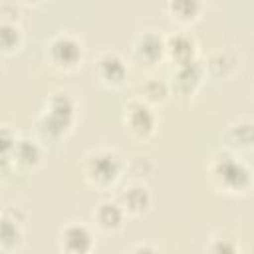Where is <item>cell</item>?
<instances>
[{
    "label": "cell",
    "instance_id": "obj_1",
    "mask_svg": "<svg viewBox=\"0 0 254 254\" xmlns=\"http://www.w3.org/2000/svg\"><path fill=\"white\" fill-rule=\"evenodd\" d=\"M71 115H73V103L67 95L64 93H54L50 97L48 109L42 117V131L50 137H60L67 125L71 123Z\"/></svg>",
    "mask_w": 254,
    "mask_h": 254
},
{
    "label": "cell",
    "instance_id": "obj_2",
    "mask_svg": "<svg viewBox=\"0 0 254 254\" xmlns=\"http://www.w3.org/2000/svg\"><path fill=\"white\" fill-rule=\"evenodd\" d=\"M214 177L218 179L220 185H224L226 189H232V190L244 189L248 185V181H250L248 169L240 161H236L232 157H224V159H218L216 161V165H214Z\"/></svg>",
    "mask_w": 254,
    "mask_h": 254
},
{
    "label": "cell",
    "instance_id": "obj_3",
    "mask_svg": "<svg viewBox=\"0 0 254 254\" xmlns=\"http://www.w3.org/2000/svg\"><path fill=\"white\" fill-rule=\"evenodd\" d=\"M50 54H52V60L58 64V65H65V67H71L79 62L81 58V44L69 36V34H60L58 38L52 40L50 44Z\"/></svg>",
    "mask_w": 254,
    "mask_h": 254
},
{
    "label": "cell",
    "instance_id": "obj_4",
    "mask_svg": "<svg viewBox=\"0 0 254 254\" xmlns=\"http://www.w3.org/2000/svg\"><path fill=\"white\" fill-rule=\"evenodd\" d=\"M85 169H87L89 179L105 185V183L115 181V177L119 173V159L113 153H97L87 159Z\"/></svg>",
    "mask_w": 254,
    "mask_h": 254
},
{
    "label": "cell",
    "instance_id": "obj_5",
    "mask_svg": "<svg viewBox=\"0 0 254 254\" xmlns=\"http://www.w3.org/2000/svg\"><path fill=\"white\" fill-rule=\"evenodd\" d=\"M127 121H129L131 131L139 137H147V135L153 133L155 117L143 101H131L127 105Z\"/></svg>",
    "mask_w": 254,
    "mask_h": 254
},
{
    "label": "cell",
    "instance_id": "obj_6",
    "mask_svg": "<svg viewBox=\"0 0 254 254\" xmlns=\"http://www.w3.org/2000/svg\"><path fill=\"white\" fill-rule=\"evenodd\" d=\"M62 242H64V248L69 254H87L91 250V246H93L91 232L83 224L65 226L64 232H62Z\"/></svg>",
    "mask_w": 254,
    "mask_h": 254
},
{
    "label": "cell",
    "instance_id": "obj_7",
    "mask_svg": "<svg viewBox=\"0 0 254 254\" xmlns=\"http://www.w3.org/2000/svg\"><path fill=\"white\" fill-rule=\"evenodd\" d=\"M135 50H137L139 58H143L147 62H155L167 50V42L157 32H143L135 42Z\"/></svg>",
    "mask_w": 254,
    "mask_h": 254
},
{
    "label": "cell",
    "instance_id": "obj_8",
    "mask_svg": "<svg viewBox=\"0 0 254 254\" xmlns=\"http://www.w3.org/2000/svg\"><path fill=\"white\" fill-rule=\"evenodd\" d=\"M200 75H202V67L196 60H190L187 64H181L179 69H177V75H175V85H177V91L181 93H190L198 81H200Z\"/></svg>",
    "mask_w": 254,
    "mask_h": 254
},
{
    "label": "cell",
    "instance_id": "obj_9",
    "mask_svg": "<svg viewBox=\"0 0 254 254\" xmlns=\"http://www.w3.org/2000/svg\"><path fill=\"white\" fill-rule=\"evenodd\" d=\"M97 69H99V75L109 83H121L125 77V64L113 52H105L97 60Z\"/></svg>",
    "mask_w": 254,
    "mask_h": 254
},
{
    "label": "cell",
    "instance_id": "obj_10",
    "mask_svg": "<svg viewBox=\"0 0 254 254\" xmlns=\"http://www.w3.org/2000/svg\"><path fill=\"white\" fill-rule=\"evenodd\" d=\"M167 50L173 56V60H177V64H187L190 60H194V42L190 36L187 34H175L167 40Z\"/></svg>",
    "mask_w": 254,
    "mask_h": 254
},
{
    "label": "cell",
    "instance_id": "obj_11",
    "mask_svg": "<svg viewBox=\"0 0 254 254\" xmlns=\"http://www.w3.org/2000/svg\"><path fill=\"white\" fill-rule=\"evenodd\" d=\"M121 200H123V204H125L127 210H131V212H141V210H145V208L149 206L151 196H149V192H147L145 187L133 185V187H127V189H125V192L121 194Z\"/></svg>",
    "mask_w": 254,
    "mask_h": 254
},
{
    "label": "cell",
    "instance_id": "obj_12",
    "mask_svg": "<svg viewBox=\"0 0 254 254\" xmlns=\"http://www.w3.org/2000/svg\"><path fill=\"white\" fill-rule=\"evenodd\" d=\"M95 216H97L99 224L103 228H107V230H115L123 222V210L115 202H101L97 206V210H95Z\"/></svg>",
    "mask_w": 254,
    "mask_h": 254
},
{
    "label": "cell",
    "instance_id": "obj_13",
    "mask_svg": "<svg viewBox=\"0 0 254 254\" xmlns=\"http://www.w3.org/2000/svg\"><path fill=\"white\" fill-rule=\"evenodd\" d=\"M14 157L18 163L22 165H36L38 159H40V149L36 147V143L28 141V139H22V141H16V147H14Z\"/></svg>",
    "mask_w": 254,
    "mask_h": 254
},
{
    "label": "cell",
    "instance_id": "obj_14",
    "mask_svg": "<svg viewBox=\"0 0 254 254\" xmlns=\"http://www.w3.org/2000/svg\"><path fill=\"white\" fill-rule=\"evenodd\" d=\"M232 65H234V60H232V56L228 52H216L208 60V67L216 75H224Z\"/></svg>",
    "mask_w": 254,
    "mask_h": 254
},
{
    "label": "cell",
    "instance_id": "obj_15",
    "mask_svg": "<svg viewBox=\"0 0 254 254\" xmlns=\"http://www.w3.org/2000/svg\"><path fill=\"white\" fill-rule=\"evenodd\" d=\"M0 238H2L4 246H12L20 240V230L16 226V220H10L6 214H4L2 224H0Z\"/></svg>",
    "mask_w": 254,
    "mask_h": 254
},
{
    "label": "cell",
    "instance_id": "obj_16",
    "mask_svg": "<svg viewBox=\"0 0 254 254\" xmlns=\"http://www.w3.org/2000/svg\"><path fill=\"white\" fill-rule=\"evenodd\" d=\"M18 42H20V30L10 22H2V26H0V44H2V48L12 50Z\"/></svg>",
    "mask_w": 254,
    "mask_h": 254
},
{
    "label": "cell",
    "instance_id": "obj_17",
    "mask_svg": "<svg viewBox=\"0 0 254 254\" xmlns=\"http://www.w3.org/2000/svg\"><path fill=\"white\" fill-rule=\"evenodd\" d=\"M169 8H171L179 18L189 20V18H192V16L196 14L198 2H194V0H175V2L169 4Z\"/></svg>",
    "mask_w": 254,
    "mask_h": 254
},
{
    "label": "cell",
    "instance_id": "obj_18",
    "mask_svg": "<svg viewBox=\"0 0 254 254\" xmlns=\"http://www.w3.org/2000/svg\"><path fill=\"white\" fill-rule=\"evenodd\" d=\"M232 139L240 145H252L254 143V125L252 123H240L232 127Z\"/></svg>",
    "mask_w": 254,
    "mask_h": 254
},
{
    "label": "cell",
    "instance_id": "obj_19",
    "mask_svg": "<svg viewBox=\"0 0 254 254\" xmlns=\"http://www.w3.org/2000/svg\"><path fill=\"white\" fill-rule=\"evenodd\" d=\"M143 93L149 99H155L157 101V99H163L167 95V85L163 81H159V79H151V81H147L143 85Z\"/></svg>",
    "mask_w": 254,
    "mask_h": 254
},
{
    "label": "cell",
    "instance_id": "obj_20",
    "mask_svg": "<svg viewBox=\"0 0 254 254\" xmlns=\"http://www.w3.org/2000/svg\"><path fill=\"white\" fill-rule=\"evenodd\" d=\"M208 254H238V250H236V244L232 240H228V238H216L210 244Z\"/></svg>",
    "mask_w": 254,
    "mask_h": 254
},
{
    "label": "cell",
    "instance_id": "obj_21",
    "mask_svg": "<svg viewBox=\"0 0 254 254\" xmlns=\"http://www.w3.org/2000/svg\"><path fill=\"white\" fill-rule=\"evenodd\" d=\"M129 254H159L155 248H151L149 244H141V246H137V248H133Z\"/></svg>",
    "mask_w": 254,
    "mask_h": 254
}]
</instances>
